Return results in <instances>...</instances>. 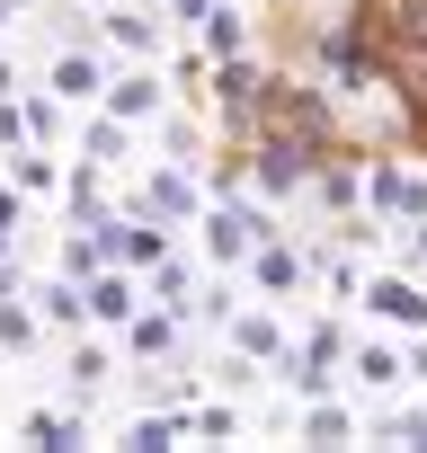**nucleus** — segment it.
<instances>
[{
	"mask_svg": "<svg viewBox=\"0 0 427 453\" xmlns=\"http://www.w3.org/2000/svg\"><path fill=\"white\" fill-rule=\"evenodd\" d=\"M259 134H285V142H303V151H330L338 142V116H330V98L321 89H303V81H259Z\"/></svg>",
	"mask_w": 427,
	"mask_h": 453,
	"instance_id": "obj_1",
	"label": "nucleus"
},
{
	"mask_svg": "<svg viewBox=\"0 0 427 453\" xmlns=\"http://www.w3.org/2000/svg\"><path fill=\"white\" fill-rule=\"evenodd\" d=\"M374 213H409V222H427V178L418 169H400V160H365V187H356Z\"/></svg>",
	"mask_w": 427,
	"mask_h": 453,
	"instance_id": "obj_2",
	"label": "nucleus"
},
{
	"mask_svg": "<svg viewBox=\"0 0 427 453\" xmlns=\"http://www.w3.org/2000/svg\"><path fill=\"white\" fill-rule=\"evenodd\" d=\"M303 169H312V151H303V142H285V134H250V178H259L268 196H294V187H303Z\"/></svg>",
	"mask_w": 427,
	"mask_h": 453,
	"instance_id": "obj_3",
	"label": "nucleus"
},
{
	"mask_svg": "<svg viewBox=\"0 0 427 453\" xmlns=\"http://www.w3.org/2000/svg\"><path fill=\"white\" fill-rule=\"evenodd\" d=\"M268 232H276L268 213H250V204H223V213L205 222V250L223 258V267H241V258H250V241H268Z\"/></svg>",
	"mask_w": 427,
	"mask_h": 453,
	"instance_id": "obj_4",
	"label": "nucleus"
},
{
	"mask_svg": "<svg viewBox=\"0 0 427 453\" xmlns=\"http://www.w3.org/2000/svg\"><path fill=\"white\" fill-rule=\"evenodd\" d=\"M214 98H223V125L250 142L259 134V72L241 63V54H223V72H214Z\"/></svg>",
	"mask_w": 427,
	"mask_h": 453,
	"instance_id": "obj_5",
	"label": "nucleus"
},
{
	"mask_svg": "<svg viewBox=\"0 0 427 453\" xmlns=\"http://www.w3.org/2000/svg\"><path fill=\"white\" fill-rule=\"evenodd\" d=\"M365 303H374L383 320H400V329H427V294H418V285H400V276H374V285H365Z\"/></svg>",
	"mask_w": 427,
	"mask_h": 453,
	"instance_id": "obj_6",
	"label": "nucleus"
},
{
	"mask_svg": "<svg viewBox=\"0 0 427 453\" xmlns=\"http://www.w3.org/2000/svg\"><path fill=\"white\" fill-rule=\"evenodd\" d=\"M250 267H259V285H268V294H294V285H303V258H294L276 232H268V241H250Z\"/></svg>",
	"mask_w": 427,
	"mask_h": 453,
	"instance_id": "obj_7",
	"label": "nucleus"
},
{
	"mask_svg": "<svg viewBox=\"0 0 427 453\" xmlns=\"http://www.w3.org/2000/svg\"><path fill=\"white\" fill-rule=\"evenodd\" d=\"M143 204H151V213H160V222H178V213H187V204H196V187H187V178H178V169H160V178H151V196H143Z\"/></svg>",
	"mask_w": 427,
	"mask_h": 453,
	"instance_id": "obj_8",
	"label": "nucleus"
},
{
	"mask_svg": "<svg viewBox=\"0 0 427 453\" xmlns=\"http://www.w3.org/2000/svg\"><path fill=\"white\" fill-rule=\"evenodd\" d=\"M81 311H98V320H134V285H125V276H98Z\"/></svg>",
	"mask_w": 427,
	"mask_h": 453,
	"instance_id": "obj_9",
	"label": "nucleus"
},
{
	"mask_svg": "<svg viewBox=\"0 0 427 453\" xmlns=\"http://www.w3.org/2000/svg\"><path fill=\"white\" fill-rule=\"evenodd\" d=\"M54 89H63V98H89V89H98V63H89V54H63V63H54Z\"/></svg>",
	"mask_w": 427,
	"mask_h": 453,
	"instance_id": "obj_10",
	"label": "nucleus"
},
{
	"mask_svg": "<svg viewBox=\"0 0 427 453\" xmlns=\"http://www.w3.org/2000/svg\"><path fill=\"white\" fill-rule=\"evenodd\" d=\"M151 107H160V81H116V125H134Z\"/></svg>",
	"mask_w": 427,
	"mask_h": 453,
	"instance_id": "obj_11",
	"label": "nucleus"
},
{
	"mask_svg": "<svg viewBox=\"0 0 427 453\" xmlns=\"http://www.w3.org/2000/svg\"><path fill=\"white\" fill-rule=\"evenodd\" d=\"M205 45H214V63L241 54V19H232V10H205Z\"/></svg>",
	"mask_w": 427,
	"mask_h": 453,
	"instance_id": "obj_12",
	"label": "nucleus"
},
{
	"mask_svg": "<svg viewBox=\"0 0 427 453\" xmlns=\"http://www.w3.org/2000/svg\"><path fill=\"white\" fill-rule=\"evenodd\" d=\"M178 347V320H134V356H169Z\"/></svg>",
	"mask_w": 427,
	"mask_h": 453,
	"instance_id": "obj_13",
	"label": "nucleus"
},
{
	"mask_svg": "<svg viewBox=\"0 0 427 453\" xmlns=\"http://www.w3.org/2000/svg\"><path fill=\"white\" fill-rule=\"evenodd\" d=\"M356 373L383 391V382H400V356H392V347H356Z\"/></svg>",
	"mask_w": 427,
	"mask_h": 453,
	"instance_id": "obj_14",
	"label": "nucleus"
},
{
	"mask_svg": "<svg viewBox=\"0 0 427 453\" xmlns=\"http://www.w3.org/2000/svg\"><path fill=\"white\" fill-rule=\"evenodd\" d=\"M303 435H312V444H347V409H312Z\"/></svg>",
	"mask_w": 427,
	"mask_h": 453,
	"instance_id": "obj_15",
	"label": "nucleus"
},
{
	"mask_svg": "<svg viewBox=\"0 0 427 453\" xmlns=\"http://www.w3.org/2000/svg\"><path fill=\"white\" fill-rule=\"evenodd\" d=\"M232 338H241V347H250V356H276V329H268V320H259V311H250V320H232Z\"/></svg>",
	"mask_w": 427,
	"mask_h": 453,
	"instance_id": "obj_16",
	"label": "nucleus"
},
{
	"mask_svg": "<svg viewBox=\"0 0 427 453\" xmlns=\"http://www.w3.org/2000/svg\"><path fill=\"white\" fill-rule=\"evenodd\" d=\"M27 338H36V320H27V311H0V347H27Z\"/></svg>",
	"mask_w": 427,
	"mask_h": 453,
	"instance_id": "obj_17",
	"label": "nucleus"
},
{
	"mask_svg": "<svg viewBox=\"0 0 427 453\" xmlns=\"http://www.w3.org/2000/svg\"><path fill=\"white\" fill-rule=\"evenodd\" d=\"M19 10H27V0H0V27H10V19H19Z\"/></svg>",
	"mask_w": 427,
	"mask_h": 453,
	"instance_id": "obj_18",
	"label": "nucleus"
},
{
	"mask_svg": "<svg viewBox=\"0 0 427 453\" xmlns=\"http://www.w3.org/2000/svg\"><path fill=\"white\" fill-rule=\"evenodd\" d=\"M10 89H19V72H10V63H0V98H10Z\"/></svg>",
	"mask_w": 427,
	"mask_h": 453,
	"instance_id": "obj_19",
	"label": "nucleus"
}]
</instances>
